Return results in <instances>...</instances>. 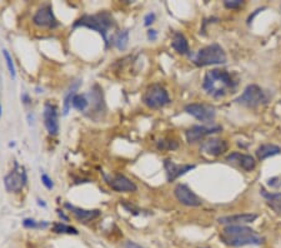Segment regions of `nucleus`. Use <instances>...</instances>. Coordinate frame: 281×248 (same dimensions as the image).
Segmentation results:
<instances>
[{"mask_svg":"<svg viewBox=\"0 0 281 248\" xmlns=\"http://www.w3.org/2000/svg\"><path fill=\"white\" fill-rule=\"evenodd\" d=\"M237 80L234 75L224 69H211L205 74L202 88L212 98H222L234 93L237 88Z\"/></svg>","mask_w":281,"mask_h":248,"instance_id":"f257e3e1","label":"nucleus"},{"mask_svg":"<svg viewBox=\"0 0 281 248\" xmlns=\"http://www.w3.org/2000/svg\"><path fill=\"white\" fill-rule=\"evenodd\" d=\"M219 238L225 246L234 248L260 246L264 243V237L246 226H226L220 232Z\"/></svg>","mask_w":281,"mask_h":248,"instance_id":"f03ea898","label":"nucleus"},{"mask_svg":"<svg viewBox=\"0 0 281 248\" xmlns=\"http://www.w3.org/2000/svg\"><path fill=\"white\" fill-rule=\"evenodd\" d=\"M114 25H115L114 18L109 12H100L94 15H84L74 23V28L85 27L98 32L103 37L106 44H108V38H106L108 30L113 28Z\"/></svg>","mask_w":281,"mask_h":248,"instance_id":"7ed1b4c3","label":"nucleus"},{"mask_svg":"<svg viewBox=\"0 0 281 248\" xmlns=\"http://www.w3.org/2000/svg\"><path fill=\"white\" fill-rule=\"evenodd\" d=\"M227 60L226 53L219 44H211L201 48L192 57V62L196 67H207V65L225 64Z\"/></svg>","mask_w":281,"mask_h":248,"instance_id":"20e7f679","label":"nucleus"},{"mask_svg":"<svg viewBox=\"0 0 281 248\" xmlns=\"http://www.w3.org/2000/svg\"><path fill=\"white\" fill-rule=\"evenodd\" d=\"M237 104H241L246 108H257L260 105H264L269 102V95L262 89L261 87L256 84H249L242 94L235 99Z\"/></svg>","mask_w":281,"mask_h":248,"instance_id":"39448f33","label":"nucleus"},{"mask_svg":"<svg viewBox=\"0 0 281 248\" xmlns=\"http://www.w3.org/2000/svg\"><path fill=\"white\" fill-rule=\"evenodd\" d=\"M143 102L146 107L151 109H159L170 103V97L161 84H153L145 90L143 95Z\"/></svg>","mask_w":281,"mask_h":248,"instance_id":"423d86ee","label":"nucleus"},{"mask_svg":"<svg viewBox=\"0 0 281 248\" xmlns=\"http://www.w3.org/2000/svg\"><path fill=\"white\" fill-rule=\"evenodd\" d=\"M27 172H25L24 167L15 163L14 169L5 177L4 184L8 191L18 193V192L23 191V188H24L25 184H27Z\"/></svg>","mask_w":281,"mask_h":248,"instance_id":"0eeeda50","label":"nucleus"},{"mask_svg":"<svg viewBox=\"0 0 281 248\" xmlns=\"http://www.w3.org/2000/svg\"><path fill=\"white\" fill-rule=\"evenodd\" d=\"M185 112L194 117L195 119L200 122L209 123L215 119L216 117V110L212 105L204 104V103H191V104L185 105Z\"/></svg>","mask_w":281,"mask_h":248,"instance_id":"6e6552de","label":"nucleus"},{"mask_svg":"<svg viewBox=\"0 0 281 248\" xmlns=\"http://www.w3.org/2000/svg\"><path fill=\"white\" fill-rule=\"evenodd\" d=\"M33 22L37 27L40 28H57L59 25L57 18L54 17V13H53V8L50 4H44L37 10L34 18H33Z\"/></svg>","mask_w":281,"mask_h":248,"instance_id":"1a4fd4ad","label":"nucleus"},{"mask_svg":"<svg viewBox=\"0 0 281 248\" xmlns=\"http://www.w3.org/2000/svg\"><path fill=\"white\" fill-rule=\"evenodd\" d=\"M222 131V127L221 126H192L191 128H189L186 131L185 137H186V141L187 143L190 144H194L196 142L202 141L205 137L207 136H211V134L215 133H219V132Z\"/></svg>","mask_w":281,"mask_h":248,"instance_id":"9d476101","label":"nucleus"},{"mask_svg":"<svg viewBox=\"0 0 281 248\" xmlns=\"http://www.w3.org/2000/svg\"><path fill=\"white\" fill-rule=\"evenodd\" d=\"M174 193H175L176 199L180 202L181 204L187 207H199L201 206L202 202L186 184H178L174 189Z\"/></svg>","mask_w":281,"mask_h":248,"instance_id":"9b49d317","label":"nucleus"},{"mask_svg":"<svg viewBox=\"0 0 281 248\" xmlns=\"http://www.w3.org/2000/svg\"><path fill=\"white\" fill-rule=\"evenodd\" d=\"M227 148H229V146H227L226 141L219 138H211L202 142L200 152L209 157H219L224 154L227 151Z\"/></svg>","mask_w":281,"mask_h":248,"instance_id":"f8f14e48","label":"nucleus"},{"mask_svg":"<svg viewBox=\"0 0 281 248\" xmlns=\"http://www.w3.org/2000/svg\"><path fill=\"white\" fill-rule=\"evenodd\" d=\"M227 163L232 164V166H236L239 168L244 169L246 172H251L252 169L256 167V161H255L254 157L249 156V154L239 153V152H234V153H230L226 157Z\"/></svg>","mask_w":281,"mask_h":248,"instance_id":"ddd939ff","label":"nucleus"},{"mask_svg":"<svg viewBox=\"0 0 281 248\" xmlns=\"http://www.w3.org/2000/svg\"><path fill=\"white\" fill-rule=\"evenodd\" d=\"M164 168L166 172V178L169 182H174L179 177L184 176L187 172L195 168L194 164H176L171 159H165L164 161Z\"/></svg>","mask_w":281,"mask_h":248,"instance_id":"4468645a","label":"nucleus"},{"mask_svg":"<svg viewBox=\"0 0 281 248\" xmlns=\"http://www.w3.org/2000/svg\"><path fill=\"white\" fill-rule=\"evenodd\" d=\"M44 124L50 136H57L59 132V122H58V109L55 105L47 103L44 105Z\"/></svg>","mask_w":281,"mask_h":248,"instance_id":"2eb2a0df","label":"nucleus"},{"mask_svg":"<svg viewBox=\"0 0 281 248\" xmlns=\"http://www.w3.org/2000/svg\"><path fill=\"white\" fill-rule=\"evenodd\" d=\"M108 183L115 192H135L138 189L136 184L123 174L111 177L110 179H108Z\"/></svg>","mask_w":281,"mask_h":248,"instance_id":"dca6fc26","label":"nucleus"},{"mask_svg":"<svg viewBox=\"0 0 281 248\" xmlns=\"http://www.w3.org/2000/svg\"><path fill=\"white\" fill-rule=\"evenodd\" d=\"M257 218V214L254 213H240L232 214V216H224L217 219L220 224L226 226H244L246 223H251Z\"/></svg>","mask_w":281,"mask_h":248,"instance_id":"f3484780","label":"nucleus"},{"mask_svg":"<svg viewBox=\"0 0 281 248\" xmlns=\"http://www.w3.org/2000/svg\"><path fill=\"white\" fill-rule=\"evenodd\" d=\"M65 207L72 211V213L74 214L75 218L79 219L80 222H84V223H87V222H89V221H93V219H95L96 217L100 216V211H99V209L88 211V209L78 208V207L72 206V204H69V203L65 204Z\"/></svg>","mask_w":281,"mask_h":248,"instance_id":"a211bd4d","label":"nucleus"},{"mask_svg":"<svg viewBox=\"0 0 281 248\" xmlns=\"http://www.w3.org/2000/svg\"><path fill=\"white\" fill-rule=\"evenodd\" d=\"M256 157L259 161H264V159L269 158V157H274L277 156V154L281 153V148L276 144H271V143H266V144H261L259 148L256 149Z\"/></svg>","mask_w":281,"mask_h":248,"instance_id":"6ab92c4d","label":"nucleus"},{"mask_svg":"<svg viewBox=\"0 0 281 248\" xmlns=\"http://www.w3.org/2000/svg\"><path fill=\"white\" fill-rule=\"evenodd\" d=\"M171 45H173V48L179 53V54H183V55L190 54L189 43H187V39L185 38V35L181 34V33H179V32L174 33Z\"/></svg>","mask_w":281,"mask_h":248,"instance_id":"aec40b11","label":"nucleus"},{"mask_svg":"<svg viewBox=\"0 0 281 248\" xmlns=\"http://www.w3.org/2000/svg\"><path fill=\"white\" fill-rule=\"evenodd\" d=\"M261 194L267 202V206L272 209L274 212H276L277 214H281V192L277 193H270L266 192L264 188H261Z\"/></svg>","mask_w":281,"mask_h":248,"instance_id":"412c9836","label":"nucleus"},{"mask_svg":"<svg viewBox=\"0 0 281 248\" xmlns=\"http://www.w3.org/2000/svg\"><path fill=\"white\" fill-rule=\"evenodd\" d=\"M79 82H75L74 84L70 87V89L68 90L67 95H65V99H64V108H63V113H64V115H67L68 113H69V109H70V105H72V100L73 98H74V95L77 94V90L78 88H79Z\"/></svg>","mask_w":281,"mask_h":248,"instance_id":"4be33fe9","label":"nucleus"},{"mask_svg":"<svg viewBox=\"0 0 281 248\" xmlns=\"http://www.w3.org/2000/svg\"><path fill=\"white\" fill-rule=\"evenodd\" d=\"M129 44V30H123L121 33H119L116 35V38L114 39V45L118 48L119 50H125L126 47Z\"/></svg>","mask_w":281,"mask_h":248,"instance_id":"5701e85b","label":"nucleus"},{"mask_svg":"<svg viewBox=\"0 0 281 248\" xmlns=\"http://www.w3.org/2000/svg\"><path fill=\"white\" fill-rule=\"evenodd\" d=\"M53 232H55V233H67V234L79 233L77 228H74V227H72V226H68V224L60 223V222L53 224Z\"/></svg>","mask_w":281,"mask_h":248,"instance_id":"b1692460","label":"nucleus"},{"mask_svg":"<svg viewBox=\"0 0 281 248\" xmlns=\"http://www.w3.org/2000/svg\"><path fill=\"white\" fill-rule=\"evenodd\" d=\"M72 105L75 108V109L78 110H85L88 108V105H89V102H88L87 97L83 94H75L74 98H73L72 100Z\"/></svg>","mask_w":281,"mask_h":248,"instance_id":"393cba45","label":"nucleus"},{"mask_svg":"<svg viewBox=\"0 0 281 248\" xmlns=\"http://www.w3.org/2000/svg\"><path fill=\"white\" fill-rule=\"evenodd\" d=\"M179 147L178 142L171 139H161L158 142V148L161 151H169V149H176Z\"/></svg>","mask_w":281,"mask_h":248,"instance_id":"a878e982","label":"nucleus"},{"mask_svg":"<svg viewBox=\"0 0 281 248\" xmlns=\"http://www.w3.org/2000/svg\"><path fill=\"white\" fill-rule=\"evenodd\" d=\"M3 54H4L5 62H7L8 69H9L10 75H12L13 78H15V67H14V63H13L12 55H10V54H9V52H8V50H5V49L3 50Z\"/></svg>","mask_w":281,"mask_h":248,"instance_id":"bb28decb","label":"nucleus"},{"mask_svg":"<svg viewBox=\"0 0 281 248\" xmlns=\"http://www.w3.org/2000/svg\"><path fill=\"white\" fill-rule=\"evenodd\" d=\"M23 224H24V227H27V228H38V227H47L48 226V223H38L37 221H34V219H30V218L24 219Z\"/></svg>","mask_w":281,"mask_h":248,"instance_id":"cd10ccee","label":"nucleus"},{"mask_svg":"<svg viewBox=\"0 0 281 248\" xmlns=\"http://www.w3.org/2000/svg\"><path fill=\"white\" fill-rule=\"evenodd\" d=\"M267 186H269L270 188L281 189V176L272 177V178L267 179Z\"/></svg>","mask_w":281,"mask_h":248,"instance_id":"c85d7f7f","label":"nucleus"},{"mask_svg":"<svg viewBox=\"0 0 281 248\" xmlns=\"http://www.w3.org/2000/svg\"><path fill=\"white\" fill-rule=\"evenodd\" d=\"M242 4H244L242 0H225L224 2L225 8H227V9H237V8L241 7Z\"/></svg>","mask_w":281,"mask_h":248,"instance_id":"c756f323","label":"nucleus"},{"mask_svg":"<svg viewBox=\"0 0 281 248\" xmlns=\"http://www.w3.org/2000/svg\"><path fill=\"white\" fill-rule=\"evenodd\" d=\"M42 183L47 187L48 189H52L54 187V183H53L52 178H50L48 174H42Z\"/></svg>","mask_w":281,"mask_h":248,"instance_id":"7c9ffc66","label":"nucleus"},{"mask_svg":"<svg viewBox=\"0 0 281 248\" xmlns=\"http://www.w3.org/2000/svg\"><path fill=\"white\" fill-rule=\"evenodd\" d=\"M154 20H155V14H154V13H150V14L146 15L145 19H144V22H145L146 27H149V25L153 24Z\"/></svg>","mask_w":281,"mask_h":248,"instance_id":"2f4dec72","label":"nucleus"},{"mask_svg":"<svg viewBox=\"0 0 281 248\" xmlns=\"http://www.w3.org/2000/svg\"><path fill=\"white\" fill-rule=\"evenodd\" d=\"M124 248H145V247L140 246V244L135 243V242L133 241H128L125 242V244H124Z\"/></svg>","mask_w":281,"mask_h":248,"instance_id":"473e14b6","label":"nucleus"},{"mask_svg":"<svg viewBox=\"0 0 281 248\" xmlns=\"http://www.w3.org/2000/svg\"><path fill=\"white\" fill-rule=\"evenodd\" d=\"M156 37H158V34H156L155 30H149L148 32V38L150 40H155Z\"/></svg>","mask_w":281,"mask_h":248,"instance_id":"72a5a7b5","label":"nucleus"},{"mask_svg":"<svg viewBox=\"0 0 281 248\" xmlns=\"http://www.w3.org/2000/svg\"><path fill=\"white\" fill-rule=\"evenodd\" d=\"M38 202H39V204H40V206L45 207V203H43V201H40V199H39V201H38Z\"/></svg>","mask_w":281,"mask_h":248,"instance_id":"f704fd0d","label":"nucleus"},{"mask_svg":"<svg viewBox=\"0 0 281 248\" xmlns=\"http://www.w3.org/2000/svg\"><path fill=\"white\" fill-rule=\"evenodd\" d=\"M0 115H2V105H0Z\"/></svg>","mask_w":281,"mask_h":248,"instance_id":"c9c22d12","label":"nucleus"}]
</instances>
